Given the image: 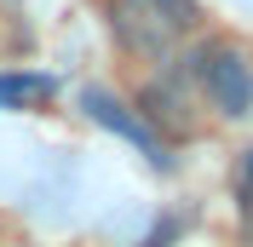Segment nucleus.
I'll use <instances>...</instances> for the list:
<instances>
[{"mask_svg":"<svg viewBox=\"0 0 253 247\" xmlns=\"http://www.w3.org/2000/svg\"><path fill=\"white\" fill-rule=\"evenodd\" d=\"M110 23H115V41L132 58H167L184 41V29L196 23V6L190 0H115Z\"/></svg>","mask_w":253,"mask_h":247,"instance_id":"1","label":"nucleus"},{"mask_svg":"<svg viewBox=\"0 0 253 247\" xmlns=\"http://www.w3.org/2000/svg\"><path fill=\"white\" fill-rule=\"evenodd\" d=\"M196 81L207 86L213 109H224V115H248L253 109V63L236 41H213V46L196 52Z\"/></svg>","mask_w":253,"mask_h":247,"instance_id":"2","label":"nucleus"},{"mask_svg":"<svg viewBox=\"0 0 253 247\" xmlns=\"http://www.w3.org/2000/svg\"><path fill=\"white\" fill-rule=\"evenodd\" d=\"M81 109H86L92 121H104L110 132L132 138V144H138L144 155H150V161H156V167H167V161H173V155H167V138H161L156 126L144 121V115H132V109H126V104H121L115 92H104V86H86V92H81Z\"/></svg>","mask_w":253,"mask_h":247,"instance_id":"3","label":"nucleus"},{"mask_svg":"<svg viewBox=\"0 0 253 247\" xmlns=\"http://www.w3.org/2000/svg\"><path fill=\"white\" fill-rule=\"evenodd\" d=\"M138 115L161 132H190V92L184 81H150L138 92Z\"/></svg>","mask_w":253,"mask_h":247,"instance_id":"4","label":"nucleus"},{"mask_svg":"<svg viewBox=\"0 0 253 247\" xmlns=\"http://www.w3.org/2000/svg\"><path fill=\"white\" fill-rule=\"evenodd\" d=\"M41 98H52L46 75H0V104L23 109V104H41Z\"/></svg>","mask_w":253,"mask_h":247,"instance_id":"5","label":"nucleus"},{"mask_svg":"<svg viewBox=\"0 0 253 247\" xmlns=\"http://www.w3.org/2000/svg\"><path fill=\"white\" fill-rule=\"evenodd\" d=\"M248 184H253V155H248Z\"/></svg>","mask_w":253,"mask_h":247,"instance_id":"6","label":"nucleus"}]
</instances>
